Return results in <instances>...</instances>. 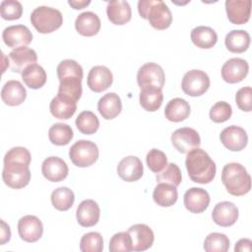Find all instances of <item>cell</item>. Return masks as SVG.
Here are the masks:
<instances>
[{
	"label": "cell",
	"instance_id": "1",
	"mask_svg": "<svg viewBox=\"0 0 252 252\" xmlns=\"http://www.w3.org/2000/svg\"><path fill=\"white\" fill-rule=\"evenodd\" d=\"M185 166L190 179L200 184H208L216 176V163L209 154L200 148L187 153Z\"/></svg>",
	"mask_w": 252,
	"mask_h": 252
},
{
	"label": "cell",
	"instance_id": "2",
	"mask_svg": "<svg viewBox=\"0 0 252 252\" xmlns=\"http://www.w3.org/2000/svg\"><path fill=\"white\" fill-rule=\"evenodd\" d=\"M221 181L226 191L233 196L245 195L251 189V177L246 168L238 162H229L223 166Z\"/></svg>",
	"mask_w": 252,
	"mask_h": 252
},
{
	"label": "cell",
	"instance_id": "3",
	"mask_svg": "<svg viewBox=\"0 0 252 252\" xmlns=\"http://www.w3.org/2000/svg\"><path fill=\"white\" fill-rule=\"evenodd\" d=\"M138 12L143 19L149 21L154 29L165 30L171 25V11L161 0H140Z\"/></svg>",
	"mask_w": 252,
	"mask_h": 252
},
{
	"label": "cell",
	"instance_id": "4",
	"mask_svg": "<svg viewBox=\"0 0 252 252\" xmlns=\"http://www.w3.org/2000/svg\"><path fill=\"white\" fill-rule=\"evenodd\" d=\"M33 28L40 33H50L58 30L63 24L62 13L52 7L38 6L31 14Z\"/></svg>",
	"mask_w": 252,
	"mask_h": 252
},
{
	"label": "cell",
	"instance_id": "5",
	"mask_svg": "<svg viewBox=\"0 0 252 252\" xmlns=\"http://www.w3.org/2000/svg\"><path fill=\"white\" fill-rule=\"evenodd\" d=\"M30 164L18 160H4L2 178L4 183L13 189L26 187L31 180Z\"/></svg>",
	"mask_w": 252,
	"mask_h": 252
},
{
	"label": "cell",
	"instance_id": "6",
	"mask_svg": "<svg viewBox=\"0 0 252 252\" xmlns=\"http://www.w3.org/2000/svg\"><path fill=\"white\" fill-rule=\"evenodd\" d=\"M71 161L78 167H88L98 158V148L96 144L89 140H79L69 150Z\"/></svg>",
	"mask_w": 252,
	"mask_h": 252
},
{
	"label": "cell",
	"instance_id": "7",
	"mask_svg": "<svg viewBox=\"0 0 252 252\" xmlns=\"http://www.w3.org/2000/svg\"><path fill=\"white\" fill-rule=\"evenodd\" d=\"M210 78L202 70L193 69L185 73L181 82V89L189 96H200L210 88Z\"/></svg>",
	"mask_w": 252,
	"mask_h": 252
},
{
	"label": "cell",
	"instance_id": "8",
	"mask_svg": "<svg viewBox=\"0 0 252 252\" xmlns=\"http://www.w3.org/2000/svg\"><path fill=\"white\" fill-rule=\"evenodd\" d=\"M172 146L181 154H187L193 149L199 148L201 138L199 133L190 127H182L176 129L170 137Z\"/></svg>",
	"mask_w": 252,
	"mask_h": 252
},
{
	"label": "cell",
	"instance_id": "9",
	"mask_svg": "<svg viewBox=\"0 0 252 252\" xmlns=\"http://www.w3.org/2000/svg\"><path fill=\"white\" fill-rule=\"evenodd\" d=\"M165 81L163 69L157 63L148 62L142 65L137 73V83L140 89L155 86L162 90Z\"/></svg>",
	"mask_w": 252,
	"mask_h": 252
},
{
	"label": "cell",
	"instance_id": "10",
	"mask_svg": "<svg viewBox=\"0 0 252 252\" xmlns=\"http://www.w3.org/2000/svg\"><path fill=\"white\" fill-rule=\"evenodd\" d=\"M18 233L21 239L26 242H36L42 236L43 224L35 216H24L18 221Z\"/></svg>",
	"mask_w": 252,
	"mask_h": 252
},
{
	"label": "cell",
	"instance_id": "11",
	"mask_svg": "<svg viewBox=\"0 0 252 252\" xmlns=\"http://www.w3.org/2000/svg\"><path fill=\"white\" fill-rule=\"evenodd\" d=\"M2 38L8 47L16 49L29 45L32 40V33L30 29L24 25H14L4 29Z\"/></svg>",
	"mask_w": 252,
	"mask_h": 252
},
{
	"label": "cell",
	"instance_id": "12",
	"mask_svg": "<svg viewBox=\"0 0 252 252\" xmlns=\"http://www.w3.org/2000/svg\"><path fill=\"white\" fill-rule=\"evenodd\" d=\"M220 142L229 151L239 152L243 150L248 143L246 131L239 126L230 125L225 127L220 135Z\"/></svg>",
	"mask_w": 252,
	"mask_h": 252
},
{
	"label": "cell",
	"instance_id": "13",
	"mask_svg": "<svg viewBox=\"0 0 252 252\" xmlns=\"http://www.w3.org/2000/svg\"><path fill=\"white\" fill-rule=\"evenodd\" d=\"M249 65L242 58H230L221 67V78L228 84L241 82L248 74Z\"/></svg>",
	"mask_w": 252,
	"mask_h": 252
},
{
	"label": "cell",
	"instance_id": "14",
	"mask_svg": "<svg viewBox=\"0 0 252 252\" xmlns=\"http://www.w3.org/2000/svg\"><path fill=\"white\" fill-rule=\"evenodd\" d=\"M113 82V75L111 71L102 65L94 66L88 74V87L94 93H101L107 90Z\"/></svg>",
	"mask_w": 252,
	"mask_h": 252
},
{
	"label": "cell",
	"instance_id": "15",
	"mask_svg": "<svg viewBox=\"0 0 252 252\" xmlns=\"http://www.w3.org/2000/svg\"><path fill=\"white\" fill-rule=\"evenodd\" d=\"M211 198L203 188L192 187L188 189L183 197V203L185 208L193 214H201L209 207Z\"/></svg>",
	"mask_w": 252,
	"mask_h": 252
},
{
	"label": "cell",
	"instance_id": "16",
	"mask_svg": "<svg viewBox=\"0 0 252 252\" xmlns=\"http://www.w3.org/2000/svg\"><path fill=\"white\" fill-rule=\"evenodd\" d=\"M117 173L122 180L126 182H134L143 176L144 166L139 158L128 156L119 161L117 165Z\"/></svg>",
	"mask_w": 252,
	"mask_h": 252
},
{
	"label": "cell",
	"instance_id": "17",
	"mask_svg": "<svg viewBox=\"0 0 252 252\" xmlns=\"http://www.w3.org/2000/svg\"><path fill=\"white\" fill-rule=\"evenodd\" d=\"M128 233L132 238L134 251H145L152 247L155 234L152 228L145 223H136L129 227Z\"/></svg>",
	"mask_w": 252,
	"mask_h": 252
},
{
	"label": "cell",
	"instance_id": "18",
	"mask_svg": "<svg viewBox=\"0 0 252 252\" xmlns=\"http://www.w3.org/2000/svg\"><path fill=\"white\" fill-rule=\"evenodd\" d=\"M42 175L51 182H60L64 180L69 172L65 160L58 157H48L41 164Z\"/></svg>",
	"mask_w": 252,
	"mask_h": 252
},
{
	"label": "cell",
	"instance_id": "19",
	"mask_svg": "<svg viewBox=\"0 0 252 252\" xmlns=\"http://www.w3.org/2000/svg\"><path fill=\"white\" fill-rule=\"evenodd\" d=\"M10 68L15 73H21L30 65L35 64L37 61L36 52L27 46L13 49L9 55Z\"/></svg>",
	"mask_w": 252,
	"mask_h": 252
},
{
	"label": "cell",
	"instance_id": "20",
	"mask_svg": "<svg viewBox=\"0 0 252 252\" xmlns=\"http://www.w3.org/2000/svg\"><path fill=\"white\" fill-rule=\"evenodd\" d=\"M99 217L100 209L94 200H84L77 208V221L80 225L84 227H91L95 225L99 220Z\"/></svg>",
	"mask_w": 252,
	"mask_h": 252
},
{
	"label": "cell",
	"instance_id": "21",
	"mask_svg": "<svg viewBox=\"0 0 252 252\" xmlns=\"http://www.w3.org/2000/svg\"><path fill=\"white\" fill-rule=\"evenodd\" d=\"M212 218L215 223L220 226H231L238 219V209L232 202H220L213 209Z\"/></svg>",
	"mask_w": 252,
	"mask_h": 252
},
{
	"label": "cell",
	"instance_id": "22",
	"mask_svg": "<svg viewBox=\"0 0 252 252\" xmlns=\"http://www.w3.org/2000/svg\"><path fill=\"white\" fill-rule=\"evenodd\" d=\"M225 11L230 23L234 25L246 24L250 19V0H226Z\"/></svg>",
	"mask_w": 252,
	"mask_h": 252
},
{
	"label": "cell",
	"instance_id": "23",
	"mask_svg": "<svg viewBox=\"0 0 252 252\" xmlns=\"http://www.w3.org/2000/svg\"><path fill=\"white\" fill-rule=\"evenodd\" d=\"M50 113L57 119L71 118L77 110V101L67 95L57 94L49 104Z\"/></svg>",
	"mask_w": 252,
	"mask_h": 252
},
{
	"label": "cell",
	"instance_id": "24",
	"mask_svg": "<svg viewBox=\"0 0 252 252\" xmlns=\"http://www.w3.org/2000/svg\"><path fill=\"white\" fill-rule=\"evenodd\" d=\"M27 97V91L20 81L10 80L5 83L1 90V98L9 106L22 104Z\"/></svg>",
	"mask_w": 252,
	"mask_h": 252
},
{
	"label": "cell",
	"instance_id": "25",
	"mask_svg": "<svg viewBox=\"0 0 252 252\" xmlns=\"http://www.w3.org/2000/svg\"><path fill=\"white\" fill-rule=\"evenodd\" d=\"M100 26V19L92 11H86L79 14L75 21L76 31L84 36L95 35L99 32Z\"/></svg>",
	"mask_w": 252,
	"mask_h": 252
},
{
	"label": "cell",
	"instance_id": "26",
	"mask_svg": "<svg viewBox=\"0 0 252 252\" xmlns=\"http://www.w3.org/2000/svg\"><path fill=\"white\" fill-rule=\"evenodd\" d=\"M106 15L108 20L114 25H125L131 20L132 10L127 1L113 0L107 3Z\"/></svg>",
	"mask_w": 252,
	"mask_h": 252
},
{
	"label": "cell",
	"instance_id": "27",
	"mask_svg": "<svg viewBox=\"0 0 252 252\" xmlns=\"http://www.w3.org/2000/svg\"><path fill=\"white\" fill-rule=\"evenodd\" d=\"M99 114L106 120H111L118 116L122 110V102L115 93H107L102 95L97 102Z\"/></svg>",
	"mask_w": 252,
	"mask_h": 252
},
{
	"label": "cell",
	"instance_id": "28",
	"mask_svg": "<svg viewBox=\"0 0 252 252\" xmlns=\"http://www.w3.org/2000/svg\"><path fill=\"white\" fill-rule=\"evenodd\" d=\"M141 106L147 111H157L162 104L163 94L161 89L155 86H147L141 89L139 96Z\"/></svg>",
	"mask_w": 252,
	"mask_h": 252
},
{
	"label": "cell",
	"instance_id": "29",
	"mask_svg": "<svg viewBox=\"0 0 252 252\" xmlns=\"http://www.w3.org/2000/svg\"><path fill=\"white\" fill-rule=\"evenodd\" d=\"M191 107L189 102L181 97L170 99L164 109L165 118L171 122H180L189 117Z\"/></svg>",
	"mask_w": 252,
	"mask_h": 252
},
{
	"label": "cell",
	"instance_id": "30",
	"mask_svg": "<svg viewBox=\"0 0 252 252\" xmlns=\"http://www.w3.org/2000/svg\"><path fill=\"white\" fill-rule=\"evenodd\" d=\"M224 44L228 51L242 53L250 45V35L244 30H232L225 35Z\"/></svg>",
	"mask_w": 252,
	"mask_h": 252
},
{
	"label": "cell",
	"instance_id": "31",
	"mask_svg": "<svg viewBox=\"0 0 252 252\" xmlns=\"http://www.w3.org/2000/svg\"><path fill=\"white\" fill-rule=\"evenodd\" d=\"M191 40L199 48H212L218 41V34L210 27L199 26L191 31Z\"/></svg>",
	"mask_w": 252,
	"mask_h": 252
},
{
	"label": "cell",
	"instance_id": "32",
	"mask_svg": "<svg viewBox=\"0 0 252 252\" xmlns=\"http://www.w3.org/2000/svg\"><path fill=\"white\" fill-rule=\"evenodd\" d=\"M178 198V192L175 186L167 183H158L153 192V199L160 207H171Z\"/></svg>",
	"mask_w": 252,
	"mask_h": 252
},
{
	"label": "cell",
	"instance_id": "33",
	"mask_svg": "<svg viewBox=\"0 0 252 252\" xmlns=\"http://www.w3.org/2000/svg\"><path fill=\"white\" fill-rule=\"evenodd\" d=\"M24 83L32 90L40 89L46 83V72L38 64H32L22 72Z\"/></svg>",
	"mask_w": 252,
	"mask_h": 252
},
{
	"label": "cell",
	"instance_id": "34",
	"mask_svg": "<svg viewBox=\"0 0 252 252\" xmlns=\"http://www.w3.org/2000/svg\"><path fill=\"white\" fill-rule=\"evenodd\" d=\"M51 204L58 211H68L74 204V192L68 187H58L51 193Z\"/></svg>",
	"mask_w": 252,
	"mask_h": 252
},
{
	"label": "cell",
	"instance_id": "35",
	"mask_svg": "<svg viewBox=\"0 0 252 252\" xmlns=\"http://www.w3.org/2000/svg\"><path fill=\"white\" fill-rule=\"evenodd\" d=\"M74 133L71 126L65 123H55L48 130L49 141L56 146H65L71 142Z\"/></svg>",
	"mask_w": 252,
	"mask_h": 252
},
{
	"label": "cell",
	"instance_id": "36",
	"mask_svg": "<svg viewBox=\"0 0 252 252\" xmlns=\"http://www.w3.org/2000/svg\"><path fill=\"white\" fill-rule=\"evenodd\" d=\"M58 93L78 101L82 95V78L67 77L59 80Z\"/></svg>",
	"mask_w": 252,
	"mask_h": 252
},
{
	"label": "cell",
	"instance_id": "37",
	"mask_svg": "<svg viewBox=\"0 0 252 252\" xmlns=\"http://www.w3.org/2000/svg\"><path fill=\"white\" fill-rule=\"evenodd\" d=\"M76 126L78 130L85 135L94 134L99 127V121L93 111H82L76 118Z\"/></svg>",
	"mask_w": 252,
	"mask_h": 252
},
{
	"label": "cell",
	"instance_id": "38",
	"mask_svg": "<svg viewBox=\"0 0 252 252\" xmlns=\"http://www.w3.org/2000/svg\"><path fill=\"white\" fill-rule=\"evenodd\" d=\"M203 247L207 252H226L229 248V239L223 233L212 232L206 236Z\"/></svg>",
	"mask_w": 252,
	"mask_h": 252
},
{
	"label": "cell",
	"instance_id": "39",
	"mask_svg": "<svg viewBox=\"0 0 252 252\" xmlns=\"http://www.w3.org/2000/svg\"><path fill=\"white\" fill-rule=\"evenodd\" d=\"M156 178H157V181L159 183L160 182L167 183L177 187L182 181V174L178 165L176 163L170 162V163H167V165L163 170L157 173Z\"/></svg>",
	"mask_w": 252,
	"mask_h": 252
},
{
	"label": "cell",
	"instance_id": "40",
	"mask_svg": "<svg viewBox=\"0 0 252 252\" xmlns=\"http://www.w3.org/2000/svg\"><path fill=\"white\" fill-rule=\"evenodd\" d=\"M103 249V239L99 232L91 231L85 233L80 241L82 252H100Z\"/></svg>",
	"mask_w": 252,
	"mask_h": 252
},
{
	"label": "cell",
	"instance_id": "41",
	"mask_svg": "<svg viewBox=\"0 0 252 252\" xmlns=\"http://www.w3.org/2000/svg\"><path fill=\"white\" fill-rule=\"evenodd\" d=\"M57 77L59 80L67 77H79L83 79V68L82 66L73 59L62 60L56 69Z\"/></svg>",
	"mask_w": 252,
	"mask_h": 252
},
{
	"label": "cell",
	"instance_id": "42",
	"mask_svg": "<svg viewBox=\"0 0 252 252\" xmlns=\"http://www.w3.org/2000/svg\"><path fill=\"white\" fill-rule=\"evenodd\" d=\"M110 252H130L133 251L132 238L128 231H121L113 234L109 241Z\"/></svg>",
	"mask_w": 252,
	"mask_h": 252
},
{
	"label": "cell",
	"instance_id": "43",
	"mask_svg": "<svg viewBox=\"0 0 252 252\" xmlns=\"http://www.w3.org/2000/svg\"><path fill=\"white\" fill-rule=\"evenodd\" d=\"M0 13L4 20H18L22 17L23 6L17 0H3L0 4Z\"/></svg>",
	"mask_w": 252,
	"mask_h": 252
},
{
	"label": "cell",
	"instance_id": "44",
	"mask_svg": "<svg viewBox=\"0 0 252 252\" xmlns=\"http://www.w3.org/2000/svg\"><path fill=\"white\" fill-rule=\"evenodd\" d=\"M148 167L156 173L160 172L167 165V158L165 154L158 149H152L149 151L146 157Z\"/></svg>",
	"mask_w": 252,
	"mask_h": 252
},
{
	"label": "cell",
	"instance_id": "45",
	"mask_svg": "<svg viewBox=\"0 0 252 252\" xmlns=\"http://www.w3.org/2000/svg\"><path fill=\"white\" fill-rule=\"evenodd\" d=\"M232 114L231 105L226 101L216 102L210 110V118L215 123H222L227 121Z\"/></svg>",
	"mask_w": 252,
	"mask_h": 252
},
{
	"label": "cell",
	"instance_id": "46",
	"mask_svg": "<svg viewBox=\"0 0 252 252\" xmlns=\"http://www.w3.org/2000/svg\"><path fill=\"white\" fill-rule=\"evenodd\" d=\"M235 101L239 109L250 112L252 110V89L251 87H243L239 89L235 94Z\"/></svg>",
	"mask_w": 252,
	"mask_h": 252
},
{
	"label": "cell",
	"instance_id": "47",
	"mask_svg": "<svg viewBox=\"0 0 252 252\" xmlns=\"http://www.w3.org/2000/svg\"><path fill=\"white\" fill-rule=\"evenodd\" d=\"M31 159L32 157L30 151L24 147H14L10 149L4 157V160H18L28 164L31 163Z\"/></svg>",
	"mask_w": 252,
	"mask_h": 252
},
{
	"label": "cell",
	"instance_id": "48",
	"mask_svg": "<svg viewBox=\"0 0 252 252\" xmlns=\"http://www.w3.org/2000/svg\"><path fill=\"white\" fill-rule=\"evenodd\" d=\"M0 244L4 245L11 239V229L3 220H0Z\"/></svg>",
	"mask_w": 252,
	"mask_h": 252
},
{
	"label": "cell",
	"instance_id": "49",
	"mask_svg": "<svg viewBox=\"0 0 252 252\" xmlns=\"http://www.w3.org/2000/svg\"><path fill=\"white\" fill-rule=\"evenodd\" d=\"M235 252H251L252 251V241L249 238H242L235 243Z\"/></svg>",
	"mask_w": 252,
	"mask_h": 252
},
{
	"label": "cell",
	"instance_id": "50",
	"mask_svg": "<svg viewBox=\"0 0 252 252\" xmlns=\"http://www.w3.org/2000/svg\"><path fill=\"white\" fill-rule=\"evenodd\" d=\"M68 4L73 8V9H76V10H79V9H83L85 7H87L88 5L91 4V1L90 0H69L68 1Z\"/></svg>",
	"mask_w": 252,
	"mask_h": 252
}]
</instances>
